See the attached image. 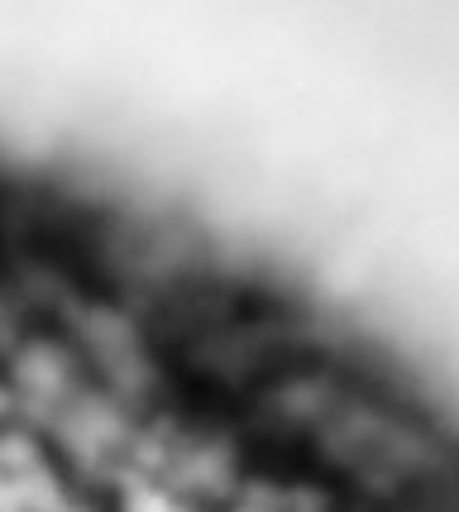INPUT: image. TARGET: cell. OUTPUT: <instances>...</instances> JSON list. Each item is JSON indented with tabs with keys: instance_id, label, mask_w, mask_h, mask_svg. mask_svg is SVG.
Masks as SVG:
<instances>
[]
</instances>
